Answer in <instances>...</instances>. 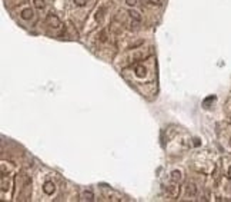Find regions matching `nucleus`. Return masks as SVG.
<instances>
[{"label": "nucleus", "instance_id": "15", "mask_svg": "<svg viewBox=\"0 0 231 202\" xmlns=\"http://www.w3.org/2000/svg\"><path fill=\"white\" fill-rule=\"evenodd\" d=\"M150 2L153 3V5H157V6L161 5V0H150Z\"/></svg>", "mask_w": 231, "mask_h": 202}, {"label": "nucleus", "instance_id": "10", "mask_svg": "<svg viewBox=\"0 0 231 202\" xmlns=\"http://www.w3.org/2000/svg\"><path fill=\"white\" fill-rule=\"evenodd\" d=\"M104 10H106L104 7H100V9H98V10L96 11V20H98V22L101 20V19H103V13H104Z\"/></svg>", "mask_w": 231, "mask_h": 202}, {"label": "nucleus", "instance_id": "9", "mask_svg": "<svg viewBox=\"0 0 231 202\" xmlns=\"http://www.w3.org/2000/svg\"><path fill=\"white\" fill-rule=\"evenodd\" d=\"M129 15H130L131 17H133L134 20H137V22H140V20H141V16H140V13H139V11H136V10H130V11H129Z\"/></svg>", "mask_w": 231, "mask_h": 202}, {"label": "nucleus", "instance_id": "7", "mask_svg": "<svg viewBox=\"0 0 231 202\" xmlns=\"http://www.w3.org/2000/svg\"><path fill=\"white\" fill-rule=\"evenodd\" d=\"M187 194L190 195V197H194V195L197 194V186L194 185L193 182H191V184H188V185H187Z\"/></svg>", "mask_w": 231, "mask_h": 202}, {"label": "nucleus", "instance_id": "5", "mask_svg": "<svg viewBox=\"0 0 231 202\" xmlns=\"http://www.w3.org/2000/svg\"><path fill=\"white\" fill-rule=\"evenodd\" d=\"M145 73H147V70H145L144 66H141V65H137V66H136V75H137L139 77H144Z\"/></svg>", "mask_w": 231, "mask_h": 202}, {"label": "nucleus", "instance_id": "1", "mask_svg": "<svg viewBox=\"0 0 231 202\" xmlns=\"http://www.w3.org/2000/svg\"><path fill=\"white\" fill-rule=\"evenodd\" d=\"M167 195L171 198H176L178 197V194H180V186H178V184H176V185H170L167 186Z\"/></svg>", "mask_w": 231, "mask_h": 202}, {"label": "nucleus", "instance_id": "3", "mask_svg": "<svg viewBox=\"0 0 231 202\" xmlns=\"http://www.w3.org/2000/svg\"><path fill=\"white\" fill-rule=\"evenodd\" d=\"M54 189H56V186H54L53 182H46L44 186H43L44 194H47V195H52V194L54 192Z\"/></svg>", "mask_w": 231, "mask_h": 202}, {"label": "nucleus", "instance_id": "11", "mask_svg": "<svg viewBox=\"0 0 231 202\" xmlns=\"http://www.w3.org/2000/svg\"><path fill=\"white\" fill-rule=\"evenodd\" d=\"M34 6L37 9H43L44 7V0H34Z\"/></svg>", "mask_w": 231, "mask_h": 202}, {"label": "nucleus", "instance_id": "2", "mask_svg": "<svg viewBox=\"0 0 231 202\" xmlns=\"http://www.w3.org/2000/svg\"><path fill=\"white\" fill-rule=\"evenodd\" d=\"M47 23L52 26V28H59L60 26V20L56 15H48L47 16Z\"/></svg>", "mask_w": 231, "mask_h": 202}, {"label": "nucleus", "instance_id": "13", "mask_svg": "<svg viewBox=\"0 0 231 202\" xmlns=\"http://www.w3.org/2000/svg\"><path fill=\"white\" fill-rule=\"evenodd\" d=\"M126 3L129 6H136L137 5V0H126Z\"/></svg>", "mask_w": 231, "mask_h": 202}, {"label": "nucleus", "instance_id": "16", "mask_svg": "<svg viewBox=\"0 0 231 202\" xmlns=\"http://www.w3.org/2000/svg\"><path fill=\"white\" fill-rule=\"evenodd\" d=\"M228 175H230V178H231V166H230V169H228Z\"/></svg>", "mask_w": 231, "mask_h": 202}, {"label": "nucleus", "instance_id": "12", "mask_svg": "<svg viewBox=\"0 0 231 202\" xmlns=\"http://www.w3.org/2000/svg\"><path fill=\"white\" fill-rule=\"evenodd\" d=\"M74 3L77 6H84L86 5V0H74Z\"/></svg>", "mask_w": 231, "mask_h": 202}, {"label": "nucleus", "instance_id": "8", "mask_svg": "<svg viewBox=\"0 0 231 202\" xmlns=\"http://www.w3.org/2000/svg\"><path fill=\"white\" fill-rule=\"evenodd\" d=\"M83 198H84L86 201H93V199H94V195H93L92 191H84L83 192Z\"/></svg>", "mask_w": 231, "mask_h": 202}, {"label": "nucleus", "instance_id": "6", "mask_svg": "<svg viewBox=\"0 0 231 202\" xmlns=\"http://www.w3.org/2000/svg\"><path fill=\"white\" fill-rule=\"evenodd\" d=\"M22 19H24V20H30V19H33V10L32 9H24V10H22Z\"/></svg>", "mask_w": 231, "mask_h": 202}, {"label": "nucleus", "instance_id": "4", "mask_svg": "<svg viewBox=\"0 0 231 202\" xmlns=\"http://www.w3.org/2000/svg\"><path fill=\"white\" fill-rule=\"evenodd\" d=\"M181 179H183L181 172H180V171H173L171 172V181L173 182H174V184H178V182H181Z\"/></svg>", "mask_w": 231, "mask_h": 202}, {"label": "nucleus", "instance_id": "14", "mask_svg": "<svg viewBox=\"0 0 231 202\" xmlns=\"http://www.w3.org/2000/svg\"><path fill=\"white\" fill-rule=\"evenodd\" d=\"M100 40H101V42H106V32H101V34H100Z\"/></svg>", "mask_w": 231, "mask_h": 202}]
</instances>
